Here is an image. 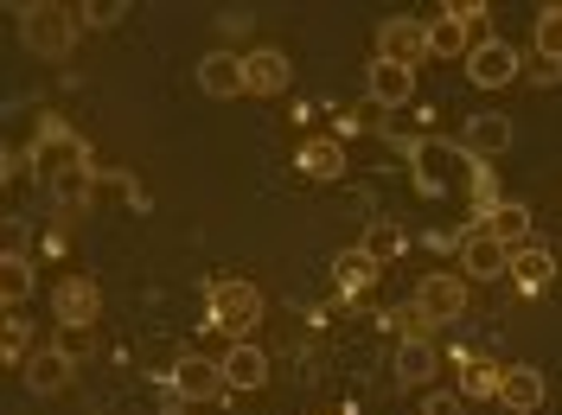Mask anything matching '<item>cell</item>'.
Listing matches in <instances>:
<instances>
[{"instance_id": "1", "label": "cell", "mask_w": 562, "mask_h": 415, "mask_svg": "<svg viewBox=\"0 0 562 415\" xmlns=\"http://www.w3.org/2000/svg\"><path fill=\"white\" fill-rule=\"evenodd\" d=\"M205 313H211V326H224L231 339H249V333H256V319H262V288H256V281H244V276L211 281Z\"/></svg>"}, {"instance_id": "2", "label": "cell", "mask_w": 562, "mask_h": 415, "mask_svg": "<svg viewBox=\"0 0 562 415\" xmlns=\"http://www.w3.org/2000/svg\"><path fill=\"white\" fill-rule=\"evenodd\" d=\"M20 45L33 58H70L77 45V13L70 7H20Z\"/></svg>"}, {"instance_id": "3", "label": "cell", "mask_w": 562, "mask_h": 415, "mask_svg": "<svg viewBox=\"0 0 562 415\" xmlns=\"http://www.w3.org/2000/svg\"><path fill=\"white\" fill-rule=\"evenodd\" d=\"M512 276V249L492 237L486 224L460 237V281H505Z\"/></svg>"}, {"instance_id": "4", "label": "cell", "mask_w": 562, "mask_h": 415, "mask_svg": "<svg viewBox=\"0 0 562 415\" xmlns=\"http://www.w3.org/2000/svg\"><path fill=\"white\" fill-rule=\"evenodd\" d=\"M473 20H480V7H441L428 20V58H467L480 45L473 38Z\"/></svg>"}, {"instance_id": "5", "label": "cell", "mask_w": 562, "mask_h": 415, "mask_svg": "<svg viewBox=\"0 0 562 415\" xmlns=\"http://www.w3.org/2000/svg\"><path fill=\"white\" fill-rule=\"evenodd\" d=\"M518 52L505 45V38H480L473 52H467V77L480 83V90H505V83H518Z\"/></svg>"}, {"instance_id": "6", "label": "cell", "mask_w": 562, "mask_h": 415, "mask_svg": "<svg viewBox=\"0 0 562 415\" xmlns=\"http://www.w3.org/2000/svg\"><path fill=\"white\" fill-rule=\"evenodd\" d=\"M288 77H294L288 52H276V45L244 52V90H249V97H281V90H288Z\"/></svg>"}, {"instance_id": "7", "label": "cell", "mask_w": 562, "mask_h": 415, "mask_svg": "<svg viewBox=\"0 0 562 415\" xmlns=\"http://www.w3.org/2000/svg\"><path fill=\"white\" fill-rule=\"evenodd\" d=\"M364 97H371L378 109H403L409 97H416V70L390 65V58H371V70H364Z\"/></svg>"}, {"instance_id": "8", "label": "cell", "mask_w": 562, "mask_h": 415, "mask_svg": "<svg viewBox=\"0 0 562 415\" xmlns=\"http://www.w3.org/2000/svg\"><path fill=\"white\" fill-rule=\"evenodd\" d=\"M492 390H498V403H505L512 415H530L543 396H550V383H543V371H537V364H505Z\"/></svg>"}, {"instance_id": "9", "label": "cell", "mask_w": 562, "mask_h": 415, "mask_svg": "<svg viewBox=\"0 0 562 415\" xmlns=\"http://www.w3.org/2000/svg\"><path fill=\"white\" fill-rule=\"evenodd\" d=\"M52 313H58V326H90L97 313H103V294H97V281L90 276H70L52 288Z\"/></svg>"}, {"instance_id": "10", "label": "cell", "mask_w": 562, "mask_h": 415, "mask_svg": "<svg viewBox=\"0 0 562 415\" xmlns=\"http://www.w3.org/2000/svg\"><path fill=\"white\" fill-rule=\"evenodd\" d=\"M416 313L422 319H460V313H467V281L460 276H422L416 281Z\"/></svg>"}, {"instance_id": "11", "label": "cell", "mask_w": 562, "mask_h": 415, "mask_svg": "<svg viewBox=\"0 0 562 415\" xmlns=\"http://www.w3.org/2000/svg\"><path fill=\"white\" fill-rule=\"evenodd\" d=\"M378 58L416 70V58H428V26L422 20H384L378 26Z\"/></svg>"}, {"instance_id": "12", "label": "cell", "mask_w": 562, "mask_h": 415, "mask_svg": "<svg viewBox=\"0 0 562 415\" xmlns=\"http://www.w3.org/2000/svg\"><path fill=\"white\" fill-rule=\"evenodd\" d=\"M217 371H224V390H262L269 383V358L249 339H231V351L217 358Z\"/></svg>"}, {"instance_id": "13", "label": "cell", "mask_w": 562, "mask_h": 415, "mask_svg": "<svg viewBox=\"0 0 562 415\" xmlns=\"http://www.w3.org/2000/svg\"><path fill=\"white\" fill-rule=\"evenodd\" d=\"M173 390L186 403H211V396H224V371L199 351H186V358H173Z\"/></svg>"}, {"instance_id": "14", "label": "cell", "mask_w": 562, "mask_h": 415, "mask_svg": "<svg viewBox=\"0 0 562 415\" xmlns=\"http://www.w3.org/2000/svg\"><path fill=\"white\" fill-rule=\"evenodd\" d=\"M199 90L205 97H244V58L237 52H205L199 58Z\"/></svg>"}, {"instance_id": "15", "label": "cell", "mask_w": 562, "mask_h": 415, "mask_svg": "<svg viewBox=\"0 0 562 415\" xmlns=\"http://www.w3.org/2000/svg\"><path fill=\"white\" fill-rule=\"evenodd\" d=\"M460 147H467L473 160H492V154H505V147H512V115H473V122L460 128Z\"/></svg>"}, {"instance_id": "16", "label": "cell", "mask_w": 562, "mask_h": 415, "mask_svg": "<svg viewBox=\"0 0 562 415\" xmlns=\"http://www.w3.org/2000/svg\"><path fill=\"white\" fill-rule=\"evenodd\" d=\"M20 371H26V390H33V396H58L70 383V358L65 351H33Z\"/></svg>"}, {"instance_id": "17", "label": "cell", "mask_w": 562, "mask_h": 415, "mask_svg": "<svg viewBox=\"0 0 562 415\" xmlns=\"http://www.w3.org/2000/svg\"><path fill=\"white\" fill-rule=\"evenodd\" d=\"M550 276H557V256H550L543 243H518V249H512V281H518V288L537 294V288H550Z\"/></svg>"}, {"instance_id": "18", "label": "cell", "mask_w": 562, "mask_h": 415, "mask_svg": "<svg viewBox=\"0 0 562 415\" xmlns=\"http://www.w3.org/2000/svg\"><path fill=\"white\" fill-rule=\"evenodd\" d=\"M294 160H301V173H307V179H319V186L346 173V147H339V141H307V147H301Z\"/></svg>"}, {"instance_id": "19", "label": "cell", "mask_w": 562, "mask_h": 415, "mask_svg": "<svg viewBox=\"0 0 562 415\" xmlns=\"http://www.w3.org/2000/svg\"><path fill=\"white\" fill-rule=\"evenodd\" d=\"M403 243H409V237H403L390 217H371V224H364V237H358V249H364V256L384 269V262H396V256H403Z\"/></svg>"}, {"instance_id": "20", "label": "cell", "mask_w": 562, "mask_h": 415, "mask_svg": "<svg viewBox=\"0 0 562 415\" xmlns=\"http://www.w3.org/2000/svg\"><path fill=\"white\" fill-rule=\"evenodd\" d=\"M45 192H52V199H58L65 211H83V205H90V160H77V167H65V173L52 179Z\"/></svg>"}, {"instance_id": "21", "label": "cell", "mask_w": 562, "mask_h": 415, "mask_svg": "<svg viewBox=\"0 0 562 415\" xmlns=\"http://www.w3.org/2000/svg\"><path fill=\"white\" fill-rule=\"evenodd\" d=\"M435 378V346L428 339H403L396 351V383H428Z\"/></svg>"}, {"instance_id": "22", "label": "cell", "mask_w": 562, "mask_h": 415, "mask_svg": "<svg viewBox=\"0 0 562 415\" xmlns=\"http://www.w3.org/2000/svg\"><path fill=\"white\" fill-rule=\"evenodd\" d=\"M26 294H33V262L26 256H0V301L26 307Z\"/></svg>"}, {"instance_id": "23", "label": "cell", "mask_w": 562, "mask_h": 415, "mask_svg": "<svg viewBox=\"0 0 562 415\" xmlns=\"http://www.w3.org/2000/svg\"><path fill=\"white\" fill-rule=\"evenodd\" d=\"M333 276H339V294H364V288H371V281H378V262H371V256H364V249H346V256H339V269H333Z\"/></svg>"}, {"instance_id": "24", "label": "cell", "mask_w": 562, "mask_h": 415, "mask_svg": "<svg viewBox=\"0 0 562 415\" xmlns=\"http://www.w3.org/2000/svg\"><path fill=\"white\" fill-rule=\"evenodd\" d=\"M122 13H128L122 0H83V7H77V33H109Z\"/></svg>"}, {"instance_id": "25", "label": "cell", "mask_w": 562, "mask_h": 415, "mask_svg": "<svg viewBox=\"0 0 562 415\" xmlns=\"http://www.w3.org/2000/svg\"><path fill=\"white\" fill-rule=\"evenodd\" d=\"M492 237L505 243V249H512V243H530V211H518V205H505V211H492V224H486Z\"/></svg>"}, {"instance_id": "26", "label": "cell", "mask_w": 562, "mask_h": 415, "mask_svg": "<svg viewBox=\"0 0 562 415\" xmlns=\"http://www.w3.org/2000/svg\"><path fill=\"white\" fill-rule=\"evenodd\" d=\"M537 52H543L550 65H562V7H543V13H537Z\"/></svg>"}, {"instance_id": "27", "label": "cell", "mask_w": 562, "mask_h": 415, "mask_svg": "<svg viewBox=\"0 0 562 415\" xmlns=\"http://www.w3.org/2000/svg\"><path fill=\"white\" fill-rule=\"evenodd\" d=\"M416 186H422V192H441V186H448V173H441V154H435V147H422V154H416Z\"/></svg>"}, {"instance_id": "28", "label": "cell", "mask_w": 562, "mask_h": 415, "mask_svg": "<svg viewBox=\"0 0 562 415\" xmlns=\"http://www.w3.org/2000/svg\"><path fill=\"white\" fill-rule=\"evenodd\" d=\"M422 415H467V410H460V396H454V390H428Z\"/></svg>"}, {"instance_id": "29", "label": "cell", "mask_w": 562, "mask_h": 415, "mask_svg": "<svg viewBox=\"0 0 562 415\" xmlns=\"http://www.w3.org/2000/svg\"><path fill=\"white\" fill-rule=\"evenodd\" d=\"M20 351H26V319L13 313V319H7V358H20Z\"/></svg>"}, {"instance_id": "30", "label": "cell", "mask_w": 562, "mask_h": 415, "mask_svg": "<svg viewBox=\"0 0 562 415\" xmlns=\"http://www.w3.org/2000/svg\"><path fill=\"white\" fill-rule=\"evenodd\" d=\"M7 256H26V224H20V217L7 224Z\"/></svg>"}]
</instances>
